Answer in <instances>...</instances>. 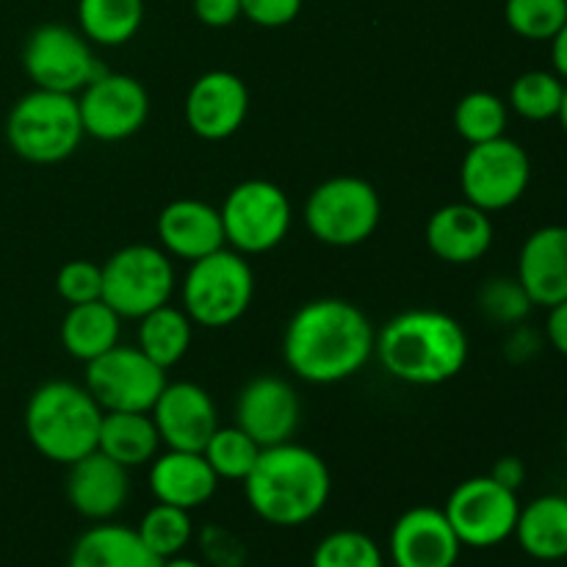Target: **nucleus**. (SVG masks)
I'll use <instances>...</instances> for the list:
<instances>
[{
    "label": "nucleus",
    "mask_w": 567,
    "mask_h": 567,
    "mask_svg": "<svg viewBox=\"0 0 567 567\" xmlns=\"http://www.w3.org/2000/svg\"><path fill=\"white\" fill-rule=\"evenodd\" d=\"M377 330L363 308L349 299L305 302L282 332L286 365L310 385L349 380L374 358Z\"/></svg>",
    "instance_id": "nucleus-1"
},
{
    "label": "nucleus",
    "mask_w": 567,
    "mask_h": 567,
    "mask_svg": "<svg viewBox=\"0 0 567 567\" xmlns=\"http://www.w3.org/2000/svg\"><path fill=\"white\" fill-rule=\"evenodd\" d=\"M468 336L454 316L413 308L393 316L377 330L374 358L382 369L408 385H443L463 374L468 363Z\"/></svg>",
    "instance_id": "nucleus-2"
},
{
    "label": "nucleus",
    "mask_w": 567,
    "mask_h": 567,
    "mask_svg": "<svg viewBox=\"0 0 567 567\" xmlns=\"http://www.w3.org/2000/svg\"><path fill=\"white\" fill-rule=\"evenodd\" d=\"M330 493L332 476L324 460L293 441L260 449L258 463L244 480L249 509L282 529L310 524L327 507Z\"/></svg>",
    "instance_id": "nucleus-3"
},
{
    "label": "nucleus",
    "mask_w": 567,
    "mask_h": 567,
    "mask_svg": "<svg viewBox=\"0 0 567 567\" xmlns=\"http://www.w3.org/2000/svg\"><path fill=\"white\" fill-rule=\"evenodd\" d=\"M103 408L86 385L50 380L25 404V435L44 460L72 465L97 449Z\"/></svg>",
    "instance_id": "nucleus-4"
},
{
    "label": "nucleus",
    "mask_w": 567,
    "mask_h": 567,
    "mask_svg": "<svg viewBox=\"0 0 567 567\" xmlns=\"http://www.w3.org/2000/svg\"><path fill=\"white\" fill-rule=\"evenodd\" d=\"M83 136L78 94L33 89L6 116V142L28 164H61L81 147Z\"/></svg>",
    "instance_id": "nucleus-5"
},
{
    "label": "nucleus",
    "mask_w": 567,
    "mask_h": 567,
    "mask_svg": "<svg viewBox=\"0 0 567 567\" xmlns=\"http://www.w3.org/2000/svg\"><path fill=\"white\" fill-rule=\"evenodd\" d=\"M255 297V271L241 252L221 247L188 266L181 286L183 310L197 327L221 330L241 319Z\"/></svg>",
    "instance_id": "nucleus-6"
},
{
    "label": "nucleus",
    "mask_w": 567,
    "mask_h": 567,
    "mask_svg": "<svg viewBox=\"0 0 567 567\" xmlns=\"http://www.w3.org/2000/svg\"><path fill=\"white\" fill-rule=\"evenodd\" d=\"M382 199L369 181L354 175L327 177L305 203V225L310 236L327 247H358L377 233Z\"/></svg>",
    "instance_id": "nucleus-7"
},
{
    "label": "nucleus",
    "mask_w": 567,
    "mask_h": 567,
    "mask_svg": "<svg viewBox=\"0 0 567 567\" xmlns=\"http://www.w3.org/2000/svg\"><path fill=\"white\" fill-rule=\"evenodd\" d=\"M219 214L221 227H225V244L241 252L244 258L266 255L280 247L293 221L288 194L277 183L260 181V177L233 186Z\"/></svg>",
    "instance_id": "nucleus-8"
},
{
    "label": "nucleus",
    "mask_w": 567,
    "mask_h": 567,
    "mask_svg": "<svg viewBox=\"0 0 567 567\" xmlns=\"http://www.w3.org/2000/svg\"><path fill=\"white\" fill-rule=\"evenodd\" d=\"M175 286V266L161 247L127 244L103 264V302L122 319L138 321L169 305Z\"/></svg>",
    "instance_id": "nucleus-9"
},
{
    "label": "nucleus",
    "mask_w": 567,
    "mask_h": 567,
    "mask_svg": "<svg viewBox=\"0 0 567 567\" xmlns=\"http://www.w3.org/2000/svg\"><path fill=\"white\" fill-rule=\"evenodd\" d=\"M532 183V158L515 138L502 136L485 144H471L460 164V188L465 203L485 214L513 208Z\"/></svg>",
    "instance_id": "nucleus-10"
},
{
    "label": "nucleus",
    "mask_w": 567,
    "mask_h": 567,
    "mask_svg": "<svg viewBox=\"0 0 567 567\" xmlns=\"http://www.w3.org/2000/svg\"><path fill=\"white\" fill-rule=\"evenodd\" d=\"M166 371L138 347L116 343L86 363V391L103 413H150L166 385Z\"/></svg>",
    "instance_id": "nucleus-11"
},
{
    "label": "nucleus",
    "mask_w": 567,
    "mask_h": 567,
    "mask_svg": "<svg viewBox=\"0 0 567 567\" xmlns=\"http://www.w3.org/2000/svg\"><path fill=\"white\" fill-rule=\"evenodd\" d=\"M449 524L463 546L496 548L509 540L518 524V493L498 485L491 474L460 482L446 498Z\"/></svg>",
    "instance_id": "nucleus-12"
},
{
    "label": "nucleus",
    "mask_w": 567,
    "mask_h": 567,
    "mask_svg": "<svg viewBox=\"0 0 567 567\" xmlns=\"http://www.w3.org/2000/svg\"><path fill=\"white\" fill-rule=\"evenodd\" d=\"M22 66L37 89L64 94H78L103 72L92 53V42L81 31L59 22H48L31 31L22 50Z\"/></svg>",
    "instance_id": "nucleus-13"
},
{
    "label": "nucleus",
    "mask_w": 567,
    "mask_h": 567,
    "mask_svg": "<svg viewBox=\"0 0 567 567\" xmlns=\"http://www.w3.org/2000/svg\"><path fill=\"white\" fill-rule=\"evenodd\" d=\"M83 133L97 142H125L150 120V94L142 81L122 72H100L78 92Z\"/></svg>",
    "instance_id": "nucleus-14"
},
{
    "label": "nucleus",
    "mask_w": 567,
    "mask_h": 567,
    "mask_svg": "<svg viewBox=\"0 0 567 567\" xmlns=\"http://www.w3.org/2000/svg\"><path fill=\"white\" fill-rule=\"evenodd\" d=\"M249 114V89L236 72L210 70L192 83L183 116L203 142H225L236 136Z\"/></svg>",
    "instance_id": "nucleus-15"
},
{
    "label": "nucleus",
    "mask_w": 567,
    "mask_h": 567,
    "mask_svg": "<svg viewBox=\"0 0 567 567\" xmlns=\"http://www.w3.org/2000/svg\"><path fill=\"white\" fill-rule=\"evenodd\" d=\"M302 402L291 382L282 377H255L236 399V426L247 432L260 449L288 443L299 430Z\"/></svg>",
    "instance_id": "nucleus-16"
},
{
    "label": "nucleus",
    "mask_w": 567,
    "mask_h": 567,
    "mask_svg": "<svg viewBox=\"0 0 567 567\" xmlns=\"http://www.w3.org/2000/svg\"><path fill=\"white\" fill-rule=\"evenodd\" d=\"M150 415L161 443L175 452H203L208 437L219 430L214 399L197 382H166Z\"/></svg>",
    "instance_id": "nucleus-17"
},
{
    "label": "nucleus",
    "mask_w": 567,
    "mask_h": 567,
    "mask_svg": "<svg viewBox=\"0 0 567 567\" xmlns=\"http://www.w3.org/2000/svg\"><path fill=\"white\" fill-rule=\"evenodd\" d=\"M66 502L92 524L114 520L131 498V471L94 449L86 457L66 465Z\"/></svg>",
    "instance_id": "nucleus-18"
},
{
    "label": "nucleus",
    "mask_w": 567,
    "mask_h": 567,
    "mask_svg": "<svg viewBox=\"0 0 567 567\" xmlns=\"http://www.w3.org/2000/svg\"><path fill=\"white\" fill-rule=\"evenodd\" d=\"M388 548L393 567H454L463 543L443 509L413 507L393 524Z\"/></svg>",
    "instance_id": "nucleus-19"
},
{
    "label": "nucleus",
    "mask_w": 567,
    "mask_h": 567,
    "mask_svg": "<svg viewBox=\"0 0 567 567\" xmlns=\"http://www.w3.org/2000/svg\"><path fill=\"white\" fill-rule=\"evenodd\" d=\"M426 247L449 266H471L485 258L496 238L491 214L471 203H449L426 221Z\"/></svg>",
    "instance_id": "nucleus-20"
},
{
    "label": "nucleus",
    "mask_w": 567,
    "mask_h": 567,
    "mask_svg": "<svg viewBox=\"0 0 567 567\" xmlns=\"http://www.w3.org/2000/svg\"><path fill=\"white\" fill-rule=\"evenodd\" d=\"M155 233H158L161 249L169 258L188 260V264L227 247L219 208L203 199H172L158 214Z\"/></svg>",
    "instance_id": "nucleus-21"
},
{
    "label": "nucleus",
    "mask_w": 567,
    "mask_h": 567,
    "mask_svg": "<svg viewBox=\"0 0 567 567\" xmlns=\"http://www.w3.org/2000/svg\"><path fill=\"white\" fill-rule=\"evenodd\" d=\"M518 282L537 308L567 299V225L537 227L518 252Z\"/></svg>",
    "instance_id": "nucleus-22"
},
{
    "label": "nucleus",
    "mask_w": 567,
    "mask_h": 567,
    "mask_svg": "<svg viewBox=\"0 0 567 567\" xmlns=\"http://www.w3.org/2000/svg\"><path fill=\"white\" fill-rule=\"evenodd\" d=\"M219 476L203 457V452H175L153 460L150 465V491L155 502L172 504L181 509H199L216 496Z\"/></svg>",
    "instance_id": "nucleus-23"
},
{
    "label": "nucleus",
    "mask_w": 567,
    "mask_h": 567,
    "mask_svg": "<svg viewBox=\"0 0 567 567\" xmlns=\"http://www.w3.org/2000/svg\"><path fill=\"white\" fill-rule=\"evenodd\" d=\"M161 563L164 559L144 546L136 529L105 520L72 543L66 567H161Z\"/></svg>",
    "instance_id": "nucleus-24"
},
{
    "label": "nucleus",
    "mask_w": 567,
    "mask_h": 567,
    "mask_svg": "<svg viewBox=\"0 0 567 567\" xmlns=\"http://www.w3.org/2000/svg\"><path fill=\"white\" fill-rule=\"evenodd\" d=\"M513 537L537 563L567 559V496H537L520 507Z\"/></svg>",
    "instance_id": "nucleus-25"
},
{
    "label": "nucleus",
    "mask_w": 567,
    "mask_h": 567,
    "mask_svg": "<svg viewBox=\"0 0 567 567\" xmlns=\"http://www.w3.org/2000/svg\"><path fill=\"white\" fill-rule=\"evenodd\" d=\"M120 321L122 316L111 310L103 299L72 305L61 319V347L70 358L92 363L120 343Z\"/></svg>",
    "instance_id": "nucleus-26"
},
{
    "label": "nucleus",
    "mask_w": 567,
    "mask_h": 567,
    "mask_svg": "<svg viewBox=\"0 0 567 567\" xmlns=\"http://www.w3.org/2000/svg\"><path fill=\"white\" fill-rule=\"evenodd\" d=\"M161 437L150 413H103L97 452L116 460L127 471L158 457Z\"/></svg>",
    "instance_id": "nucleus-27"
},
{
    "label": "nucleus",
    "mask_w": 567,
    "mask_h": 567,
    "mask_svg": "<svg viewBox=\"0 0 567 567\" xmlns=\"http://www.w3.org/2000/svg\"><path fill=\"white\" fill-rule=\"evenodd\" d=\"M194 321L188 319L183 308L161 305L153 313L138 319V343L136 347L147 354L153 363L169 371L181 363L192 349Z\"/></svg>",
    "instance_id": "nucleus-28"
},
{
    "label": "nucleus",
    "mask_w": 567,
    "mask_h": 567,
    "mask_svg": "<svg viewBox=\"0 0 567 567\" xmlns=\"http://www.w3.org/2000/svg\"><path fill=\"white\" fill-rule=\"evenodd\" d=\"M144 22V0H78V25L92 44L122 48Z\"/></svg>",
    "instance_id": "nucleus-29"
},
{
    "label": "nucleus",
    "mask_w": 567,
    "mask_h": 567,
    "mask_svg": "<svg viewBox=\"0 0 567 567\" xmlns=\"http://www.w3.org/2000/svg\"><path fill=\"white\" fill-rule=\"evenodd\" d=\"M509 105L498 94L476 89L454 105V131L465 144H485L507 136Z\"/></svg>",
    "instance_id": "nucleus-30"
},
{
    "label": "nucleus",
    "mask_w": 567,
    "mask_h": 567,
    "mask_svg": "<svg viewBox=\"0 0 567 567\" xmlns=\"http://www.w3.org/2000/svg\"><path fill=\"white\" fill-rule=\"evenodd\" d=\"M565 81L557 72L529 70L518 75L509 86L507 105L526 122H548L557 120L559 105H563Z\"/></svg>",
    "instance_id": "nucleus-31"
},
{
    "label": "nucleus",
    "mask_w": 567,
    "mask_h": 567,
    "mask_svg": "<svg viewBox=\"0 0 567 567\" xmlns=\"http://www.w3.org/2000/svg\"><path fill=\"white\" fill-rule=\"evenodd\" d=\"M138 537L144 546L155 554L158 559L181 557L186 551L188 543L194 540V524L192 513L172 504H155L142 515L136 526Z\"/></svg>",
    "instance_id": "nucleus-32"
},
{
    "label": "nucleus",
    "mask_w": 567,
    "mask_h": 567,
    "mask_svg": "<svg viewBox=\"0 0 567 567\" xmlns=\"http://www.w3.org/2000/svg\"><path fill=\"white\" fill-rule=\"evenodd\" d=\"M203 457L214 468V474L227 482H244L249 471L255 468L260 457V446L247 435L244 430L233 426H219L214 435L208 437L203 449Z\"/></svg>",
    "instance_id": "nucleus-33"
},
{
    "label": "nucleus",
    "mask_w": 567,
    "mask_h": 567,
    "mask_svg": "<svg viewBox=\"0 0 567 567\" xmlns=\"http://www.w3.org/2000/svg\"><path fill=\"white\" fill-rule=\"evenodd\" d=\"M310 567H385V557L365 532L338 529L313 548Z\"/></svg>",
    "instance_id": "nucleus-34"
},
{
    "label": "nucleus",
    "mask_w": 567,
    "mask_h": 567,
    "mask_svg": "<svg viewBox=\"0 0 567 567\" xmlns=\"http://www.w3.org/2000/svg\"><path fill=\"white\" fill-rule=\"evenodd\" d=\"M504 20L509 31L529 42H551L567 22L565 0H507Z\"/></svg>",
    "instance_id": "nucleus-35"
},
{
    "label": "nucleus",
    "mask_w": 567,
    "mask_h": 567,
    "mask_svg": "<svg viewBox=\"0 0 567 567\" xmlns=\"http://www.w3.org/2000/svg\"><path fill=\"white\" fill-rule=\"evenodd\" d=\"M476 305L480 313L498 327L524 324L535 308L518 277H491L476 293Z\"/></svg>",
    "instance_id": "nucleus-36"
},
{
    "label": "nucleus",
    "mask_w": 567,
    "mask_h": 567,
    "mask_svg": "<svg viewBox=\"0 0 567 567\" xmlns=\"http://www.w3.org/2000/svg\"><path fill=\"white\" fill-rule=\"evenodd\" d=\"M55 291L70 308L103 299V266L94 260H70L55 275Z\"/></svg>",
    "instance_id": "nucleus-37"
},
{
    "label": "nucleus",
    "mask_w": 567,
    "mask_h": 567,
    "mask_svg": "<svg viewBox=\"0 0 567 567\" xmlns=\"http://www.w3.org/2000/svg\"><path fill=\"white\" fill-rule=\"evenodd\" d=\"M199 554L208 567H244L247 565V546L236 532L221 524H208L197 535Z\"/></svg>",
    "instance_id": "nucleus-38"
},
{
    "label": "nucleus",
    "mask_w": 567,
    "mask_h": 567,
    "mask_svg": "<svg viewBox=\"0 0 567 567\" xmlns=\"http://www.w3.org/2000/svg\"><path fill=\"white\" fill-rule=\"evenodd\" d=\"M302 11V0H241V17L260 28L291 25Z\"/></svg>",
    "instance_id": "nucleus-39"
},
{
    "label": "nucleus",
    "mask_w": 567,
    "mask_h": 567,
    "mask_svg": "<svg viewBox=\"0 0 567 567\" xmlns=\"http://www.w3.org/2000/svg\"><path fill=\"white\" fill-rule=\"evenodd\" d=\"M194 17L208 28H227L241 17V0H194Z\"/></svg>",
    "instance_id": "nucleus-40"
},
{
    "label": "nucleus",
    "mask_w": 567,
    "mask_h": 567,
    "mask_svg": "<svg viewBox=\"0 0 567 567\" xmlns=\"http://www.w3.org/2000/svg\"><path fill=\"white\" fill-rule=\"evenodd\" d=\"M540 336L535 330H529L526 324L509 327L507 343H504V354H507L509 363H529L532 358L540 354Z\"/></svg>",
    "instance_id": "nucleus-41"
},
{
    "label": "nucleus",
    "mask_w": 567,
    "mask_h": 567,
    "mask_svg": "<svg viewBox=\"0 0 567 567\" xmlns=\"http://www.w3.org/2000/svg\"><path fill=\"white\" fill-rule=\"evenodd\" d=\"M491 476L498 482V485H504V487H509V491L518 493L526 482L524 460L513 457V454H509V457H498L496 465H493Z\"/></svg>",
    "instance_id": "nucleus-42"
},
{
    "label": "nucleus",
    "mask_w": 567,
    "mask_h": 567,
    "mask_svg": "<svg viewBox=\"0 0 567 567\" xmlns=\"http://www.w3.org/2000/svg\"><path fill=\"white\" fill-rule=\"evenodd\" d=\"M546 341L567 360V299L565 302L554 305V308H548Z\"/></svg>",
    "instance_id": "nucleus-43"
},
{
    "label": "nucleus",
    "mask_w": 567,
    "mask_h": 567,
    "mask_svg": "<svg viewBox=\"0 0 567 567\" xmlns=\"http://www.w3.org/2000/svg\"><path fill=\"white\" fill-rule=\"evenodd\" d=\"M551 64L554 72L567 83V22L551 39Z\"/></svg>",
    "instance_id": "nucleus-44"
},
{
    "label": "nucleus",
    "mask_w": 567,
    "mask_h": 567,
    "mask_svg": "<svg viewBox=\"0 0 567 567\" xmlns=\"http://www.w3.org/2000/svg\"><path fill=\"white\" fill-rule=\"evenodd\" d=\"M161 567H208V565L197 563V559H188V557H172V559H164Z\"/></svg>",
    "instance_id": "nucleus-45"
},
{
    "label": "nucleus",
    "mask_w": 567,
    "mask_h": 567,
    "mask_svg": "<svg viewBox=\"0 0 567 567\" xmlns=\"http://www.w3.org/2000/svg\"><path fill=\"white\" fill-rule=\"evenodd\" d=\"M559 125H563L565 136H567V83H565V94H563V105H559V114H557Z\"/></svg>",
    "instance_id": "nucleus-46"
},
{
    "label": "nucleus",
    "mask_w": 567,
    "mask_h": 567,
    "mask_svg": "<svg viewBox=\"0 0 567 567\" xmlns=\"http://www.w3.org/2000/svg\"><path fill=\"white\" fill-rule=\"evenodd\" d=\"M565 3H567V0H565Z\"/></svg>",
    "instance_id": "nucleus-47"
}]
</instances>
